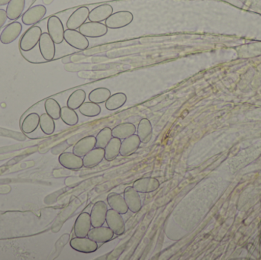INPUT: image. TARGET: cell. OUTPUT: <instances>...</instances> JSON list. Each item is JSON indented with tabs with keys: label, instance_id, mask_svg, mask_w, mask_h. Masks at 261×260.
I'll return each mask as SVG.
<instances>
[{
	"label": "cell",
	"instance_id": "cb8c5ba5",
	"mask_svg": "<svg viewBox=\"0 0 261 260\" xmlns=\"http://www.w3.org/2000/svg\"><path fill=\"white\" fill-rule=\"evenodd\" d=\"M138 137L141 143H147L151 140L153 135V128L150 121L147 119H142L138 124L137 129Z\"/></svg>",
	"mask_w": 261,
	"mask_h": 260
},
{
	"label": "cell",
	"instance_id": "4dcf8cb0",
	"mask_svg": "<svg viewBox=\"0 0 261 260\" xmlns=\"http://www.w3.org/2000/svg\"><path fill=\"white\" fill-rule=\"evenodd\" d=\"M61 119L63 122L69 126H74L78 124L79 122V117L77 113L75 110L69 108L68 106H64L61 108Z\"/></svg>",
	"mask_w": 261,
	"mask_h": 260
},
{
	"label": "cell",
	"instance_id": "8d00e7d4",
	"mask_svg": "<svg viewBox=\"0 0 261 260\" xmlns=\"http://www.w3.org/2000/svg\"><path fill=\"white\" fill-rule=\"evenodd\" d=\"M10 0H0V6H6V5L9 4Z\"/></svg>",
	"mask_w": 261,
	"mask_h": 260
},
{
	"label": "cell",
	"instance_id": "836d02e7",
	"mask_svg": "<svg viewBox=\"0 0 261 260\" xmlns=\"http://www.w3.org/2000/svg\"><path fill=\"white\" fill-rule=\"evenodd\" d=\"M44 108H45L46 113L54 120H58L61 119V105L55 99H47L44 103Z\"/></svg>",
	"mask_w": 261,
	"mask_h": 260
},
{
	"label": "cell",
	"instance_id": "ac0fdd59",
	"mask_svg": "<svg viewBox=\"0 0 261 260\" xmlns=\"http://www.w3.org/2000/svg\"><path fill=\"white\" fill-rule=\"evenodd\" d=\"M132 187L139 193H150L158 190L160 183L155 178H142L136 180Z\"/></svg>",
	"mask_w": 261,
	"mask_h": 260
},
{
	"label": "cell",
	"instance_id": "52a82bcc",
	"mask_svg": "<svg viewBox=\"0 0 261 260\" xmlns=\"http://www.w3.org/2000/svg\"><path fill=\"white\" fill-rule=\"evenodd\" d=\"M107 225L115 235L121 236L125 232V224L122 215L113 209H110L107 215Z\"/></svg>",
	"mask_w": 261,
	"mask_h": 260
},
{
	"label": "cell",
	"instance_id": "d6a6232c",
	"mask_svg": "<svg viewBox=\"0 0 261 260\" xmlns=\"http://www.w3.org/2000/svg\"><path fill=\"white\" fill-rule=\"evenodd\" d=\"M80 112L86 117H96L101 113V107L94 102H84L79 108Z\"/></svg>",
	"mask_w": 261,
	"mask_h": 260
},
{
	"label": "cell",
	"instance_id": "83f0119b",
	"mask_svg": "<svg viewBox=\"0 0 261 260\" xmlns=\"http://www.w3.org/2000/svg\"><path fill=\"white\" fill-rule=\"evenodd\" d=\"M127 102V96L123 93H117L111 95L106 102V108L109 111H115L122 108Z\"/></svg>",
	"mask_w": 261,
	"mask_h": 260
},
{
	"label": "cell",
	"instance_id": "3957f363",
	"mask_svg": "<svg viewBox=\"0 0 261 260\" xmlns=\"http://www.w3.org/2000/svg\"><path fill=\"white\" fill-rule=\"evenodd\" d=\"M64 41L73 47V48L77 50H86L88 48L90 45L88 39L87 37L78 32L76 30H72V29L67 28L64 32Z\"/></svg>",
	"mask_w": 261,
	"mask_h": 260
},
{
	"label": "cell",
	"instance_id": "ba28073f",
	"mask_svg": "<svg viewBox=\"0 0 261 260\" xmlns=\"http://www.w3.org/2000/svg\"><path fill=\"white\" fill-rule=\"evenodd\" d=\"M38 46H39L40 53L45 61H51L55 58V53H56L55 43L54 42L48 33L47 32L42 33Z\"/></svg>",
	"mask_w": 261,
	"mask_h": 260
},
{
	"label": "cell",
	"instance_id": "8992f818",
	"mask_svg": "<svg viewBox=\"0 0 261 260\" xmlns=\"http://www.w3.org/2000/svg\"><path fill=\"white\" fill-rule=\"evenodd\" d=\"M47 9L43 5H36L29 8L21 17V21L25 25H33L39 22L45 16Z\"/></svg>",
	"mask_w": 261,
	"mask_h": 260
},
{
	"label": "cell",
	"instance_id": "277c9868",
	"mask_svg": "<svg viewBox=\"0 0 261 260\" xmlns=\"http://www.w3.org/2000/svg\"><path fill=\"white\" fill-rule=\"evenodd\" d=\"M47 32L49 35L57 44H61L64 40V25L62 21L58 16H50L47 21Z\"/></svg>",
	"mask_w": 261,
	"mask_h": 260
},
{
	"label": "cell",
	"instance_id": "7402d4cb",
	"mask_svg": "<svg viewBox=\"0 0 261 260\" xmlns=\"http://www.w3.org/2000/svg\"><path fill=\"white\" fill-rule=\"evenodd\" d=\"M107 203L112 209L119 212L121 215H125L128 212V206L125 198L120 194L112 192L107 197Z\"/></svg>",
	"mask_w": 261,
	"mask_h": 260
},
{
	"label": "cell",
	"instance_id": "7a4b0ae2",
	"mask_svg": "<svg viewBox=\"0 0 261 260\" xmlns=\"http://www.w3.org/2000/svg\"><path fill=\"white\" fill-rule=\"evenodd\" d=\"M133 14L128 11H119L112 14L107 20L106 25L108 28L119 29L126 27L133 21Z\"/></svg>",
	"mask_w": 261,
	"mask_h": 260
},
{
	"label": "cell",
	"instance_id": "d6986e66",
	"mask_svg": "<svg viewBox=\"0 0 261 260\" xmlns=\"http://www.w3.org/2000/svg\"><path fill=\"white\" fill-rule=\"evenodd\" d=\"M113 13V6L109 4L101 5L90 11L88 18L90 21L102 22L106 21Z\"/></svg>",
	"mask_w": 261,
	"mask_h": 260
},
{
	"label": "cell",
	"instance_id": "d4e9b609",
	"mask_svg": "<svg viewBox=\"0 0 261 260\" xmlns=\"http://www.w3.org/2000/svg\"><path fill=\"white\" fill-rule=\"evenodd\" d=\"M136 131V127L134 124L130 123V122H125V123L116 125L112 130V133H113V137L124 140V139L135 134Z\"/></svg>",
	"mask_w": 261,
	"mask_h": 260
},
{
	"label": "cell",
	"instance_id": "e575fe53",
	"mask_svg": "<svg viewBox=\"0 0 261 260\" xmlns=\"http://www.w3.org/2000/svg\"><path fill=\"white\" fill-rule=\"evenodd\" d=\"M113 133L112 129L110 128H105L99 131V134L96 136V148H103L105 149L109 142L113 138Z\"/></svg>",
	"mask_w": 261,
	"mask_h": 260
},
{
	"label": "cell",
	"instance_id": "9c48e42d",
	"mask_svg": "<svg viewBox=\"0 0 261 260\" xmlns=\"http://www.w3.org/2000/svg\"><path fill=\"white\" fill-rule=\"evenodd\" d=\"M108 207L104 201H99L95 203L90 213L92 227H99L103 226L107 219Z\"/></svg>",
	"mask_w": 261,
	"mask_h": 260
},
{
	"label": "cell",
	"instance_id": "2e32d148",
	"mask_svg": "<svg viewBox=\"0 0 261 260\" xmlns=\"http://www.w3.org/2000/svg\"><path fill=\"white\" fill-rule=\"evenodd\" d=\"M114 235L115 234L110 227L101 226V227H93V229H91L87 237L95 242L104 244V243L112 241Z\"/></svg>",
	"mask_w": 261,
	"mask_h": 260
},
{
	"label": "cell",
	"instance_id": "603a6c76",
	"mask_svg": "<svg viewBox=\"0 0 261 260\" xmlns=\"http://www.w3.org/2000/svg\"><path fill=\"white\" fill-rule=\"evenodd\" d=\"M25 7V0H10L6 8V14L9 20H17L21 16Z\"/></svg>",
	"mask_w": 261,
	"mask_h": 260
},
{
	"label": "cell",
	"instance_id": "1f68e13d",
	"mask_svg": "<svg viewBox=\"0 0 261 260\" xmlns=\"http://www.w3.org/2000/svg\"><path fill=\"white\" fill-rule=\"evenodd\" d=\"M40 128L46 135H51L55 131V120L50 115L44 113L40 116Z\"/></svg>",
	"mask_w": 261,
	"mask_h": 260
},
{
	"label": "cell",
	"instance_id": "9a60e30c",
	"mask_svg": "<svg viewBox=\"0 0 261 260\" xmlns=\"http://www.w3.org/2000/svg\"><path fill=\"white\" fill-rule=\"evenodd\" d=\"M124 198L130 212L133 213L140 212L142 207V203L139 192H137L132 186H128L124 191Z\"/></svg>",
	"mask_w": 261,
	"mask_h": 260
},
{
	"label": "cell",
	"instance_id": "d590c367",
	"mask_svg": "<svg viewBox=\"0 0 261 260\" xmlns=\"http://www.w3.org/2000/svg\"><path fill=\"white\" fill-rule=\"evenodd\" d=\"M7 18L6 11L5 9H0V28L6 24Z\"/></svg>",
	"mask_w": 261,
	"mask_h": 260
},
{
	"label": "cell",
	"instance_id": "f546056e",
	"mask_svg": "<svg viewBox=\"0 0 261 260\" xmlns=\"http://www.w3.org/2000/svg\"><path fill=\"white\" fill-rule=\"evenodd\" d=\"M86 96L87 95L84 90H76L67 99V106L73 110L79 109L80 107L85 102Z\"/></svg>",
	"mask_w": 261,
	"mask_h": 260
},
{
	"label": "cell",
	"instance_id": "7c38bea8",
	"mask_svg": "<svg viewBox=\"0 0 261 260\" xmlns=\"http://www.w3.org/2000/svg\"><path fill=\"white\" fill-rule=\"evenodd\" d=\"M90 9L86 6H82L73 12L67 21V27L68 29L76 30L87 21L90 14Z\"/></svg>",
	"mask_w": 261,
	"mask_h": 260
},
{
	"label": "cell",
	"instance_id": "ffe728a7",
	"mask_svg": "<svg viewBox=\"0 0 261 260\" xmlns=\"http://www.w3.org/2000/svg\"><path fill=\"white\" fill-rule=\"evenodd\" d=\"M141 143L138 134H133L124 139L121 145L120 155L122 157H129L138 151Z\"/></svg>",
	"mask_w": 261,
	"mask_h": 260
},
{
	"label": "cell",
	"instance_id": "4fadbf2b",
	"mask_svg": "<svg viewBox=\"0 0 261 260\" xmlns=\"http://www.w3.org/2000/svg\"><path fill=\"white\" fill-rule=\"evenodd\" d=\"M58 160L63 167L70 170H77L84 166L82 157L76 155L73 153H63L59 156Z\"/></svg>",
	"mask_w": 261,
	"mask_h": 260
},
{
	"label": "cell",
	"instance_id": "8fae6325",
	"mask_svg": "<svg viewBox=\"0 0 261 260\" xmlns=\"http://www.w3.org/2000/svg\"><path fill=\"white\" fill-rule=\"evenodd\" d=\"M22 32V25L18 21H13L8 24L0 35V41L3 44L14 42Z\"/></svg>",
	"mask_w": 261,
	"mask_h": 260
},
{
	"label": "cell",
	"instance_id": "6da1fadb",
	"mask_svg": "<svg viewBox=\"0 0 261 260\" xmlns=\"http://www.w3.org/2000/svg\"><path fill=\"white\" fill-rule=\"evenodd\" d=\"M42 31L38 26H33L28 29L20 40V49L23 52H29L33 50L39 43Z\"/></svg>",
	"mask_w": 261,
	"mask_h": 260
},
{
	"label": "cell",
	"instance_id": "5bb4252c",
	"mask_svg": "<svg viewBox=\"0 0 261 260\" xmlns=\"http://www.w3.org/2000/svg\"><path fill=\"white\" fill-rule=\"evenodd\" d=\"M92 224L90 214L83 212L76 218L74 224V234L78 238H85L91 230Z\"/></svg>",
	"mask_w": 261,
	"mask_h": 260
},
{
	"label": "cell",
	"instance_id": "e0dca14e",
	"mask_svg": "<svg viewBox=\"0 0 261 260\" xmlns=\"http://www.w3.org/2000/svg\"><path fill=\"white\" fill-rule=\"evenodd\" d=\"M96 145V138L94 136H87L80 140L73 147V153L81 157H84L94 149Z\"/></svg>",
	"mask_w": 261,
	"mask_h": 260
},
{
	"label": "cell",
	"instance_id": "30bf717a",
	"mask_svg": "<svg viewBox=\"0 0 261 260\" xmlns=\"http://www.w3.org/2000/svg\"><path fill=\"white\" fill-rule=\"evenodd\" d=\"M70 245L73 250L83 253H94L98 249L97 243L92 241L88 237H76L70 241Z\"/></svg>",
	"mask_w": 261,
	"mask_h": 260
},
{
	"label": "cell",
	"instance_id": "484cf974",
	"mask_svg": "<svg viewBox=\"0 0 261 260\" xmlns=\"http://www.w3.org/2000/svg\"><path fill=\"white\" fill-rule=\"evenodd\" d=\"M40 116L37 113H31L28 114L22 123H21V131L24 134H32L39 126Z\"/></svg>",
	"mask_w": 261,
	"mask_h": 260
},
{
	"label": "cell",
	"instance_id": "5b68a950",
	"mask_svg": "<svg viewBox=\"0 0 261 260\" xmlns=\"http://www.w3.org/2000/svg\"><path fill=\"white\" fill-rule=\"evenodd\" d=\"M79 32L87 38H100L108 33V27L102 22L89 21L80 27Z\"/></svg>",
	"mask_w": 261,
	"mask_h": 260
},
{
	"label": "cell",
	"instance_id": "4316f807",
	"mask_svg": "<svg viewBox=\"0 0 261 260\" xmlns=\"http://www.w3.org/2000/svg\"><path fill=\"white\" fill-rule=\"evenodd\" d=\"M122 141L120 139L113 137L105 148V159L107 161H113L120 154Z\"/></svg>",
	"mask_w": 261,
	"mask_h": 260
},
{
	"label": "cell",
	"instance_id": "44dd1931",
	"mask_svg": "<svg viewBox=\"0 0 261 260\" xmlns=\"http://www.w3.org/2000/svg\"><path fill=\"white\" fill-rule=\"evenodd\" d=\"M105 159V149L96 148L84 156V166L86 168H93L98 166L102 160Z\"/></svg>",
	"mask_w": 261,
	"mask_h": 260
},
{
	"label": "cell",
	"instance_id": "f1b7e54d",
	"mask_svg": "<svg viewBox=\"0 0 261 260\" xmlns=\"http://www.w3.org/2000/svg\"><path fill=\"white\" fill-rule=\"evenodd\" d=\"M111 96V91L109 89L101 87L95 89L90 92L89 95V100L96 104H102L107 102Z\"/></svg>",
	"mask_w": 261,
	"mask_h": 260
}]
</instances>
